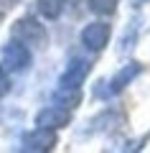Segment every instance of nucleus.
<instances>
[{"instance_id": "f257e3e1", "label": "nucleus", "mask_w": 150, "mask_h": 153, "mask_svg": "<svg viewBox=\"0 0 150 153\" xmlns=\"http://www.w3.org/2000/svg\"><path fill=\"white\" fill-rule=\"evenodd\" d=\"M33 56H31V49H28L23 41H10L0 49V66L8 71V74H18V71H26L31 66Z\"/></svg>"}, {"instance_id": "f03ea898", "label": "nucleus", "mask_w": 150, "mask_h": 153, "mask_svg": "<svg viewBox=\"0 0 150 153\" xmlns=\"http://www.w3.org/2000/svg\"><path fill=\"white\" fill-rule=\"evenodd\" d=\"M13 38L23 41L26 46L43 49L46 41H48V33H46V28H43L36 18H21V21H16V26H13Z\"/></svg>"}, {"instance_id": "7ed1b4c3", "label": "nucleus", "mask_w": 150, "mask_h": 153, "mask_svg": "<svg viewBox=\"0 0 150 153\" xmlns=\"http://www.w3.org/2000/svg\"><path fill=\"white\" fill-rule=\"evenodd\" d=\"M56 130L54 128H41L38 125L36 130L26 133L23 135V146L21 151H31V153H43V151H51V148L56 146Z\"/></svg>"}, {"instance_id": "20e7f679", "label": "nucleus", "mask_w": 150, "mask_h": 153, "mask_svg": "<svg viewBox=\"0 0 150 153\" xmlns=\"http://www.w3.org/2000/svg\"><path fill=\"white\" fill-rule=\"evenodd\" d=\"M107 44H109V26H107V23L97 21V23L84 26V31H81V46H84L86 51L99 54Z\"/></svg>"}, {"instance_id": "39448f33", "label": "nucleus", "mask_w": 150, "mask_h": 153, "mask_svg": "<svg viewBox=\"0 0 150 153\" xmlns=\"http://www.w3.org/2000/svg\"><path fill=\"white\" fill-rule=\"evenodd\" d=\"M89 71H92V61L74 56V59L66 64V69L61 71L59 87H81V82L86 79V74H89Z\"/></svg>"}, {"instance_id": "423d86ee", "label": "nucleus", "mask_w": 150, "mask_h": 153, "mask_svg": "<svg viewBox=\"0 0 150 153\" xmlns=\"http://www.w3.org/2000/svg\"><path fill=\"white\" fill-rule=\"evenodd\" d=\"M69 123H71V110L61 107V105L43 107L41 112L36 115V125H41V128H54V130H59V128L69 125Z\"/></svg>"}, {"instance_id": "0eeeda50", "label": "nucleus", "mask_w": 150, "mask_h": 153, "mask_svg": "<svg viewBox=\"0 0 150 153\" xmlns=\"http://www.w3.org/2000/svg\"><path fill=\"white\" fill-rule=\"evenodd\" d=\"M140 71H143V64H140V61H130V64H125L122 69H120L117 74H115L112 79L107 82V84H109V87H107V89H109V94H117V92H122V89L127 87L130 82H132L135 76L140 74Z\"/></svg>"}, {"instance_id": "6e6552de", "label": "nucleus", "mask_w": 150, "mask_h": 153, "mask_svg": "<svg viewBox=\"0 0 150 153\" xmlns=\"http://www.w3.org/2000/svg\"><path fill=\"white\" fill-rule=\"evenodd\" d=\"M54 102L66 110H74L81 102V87H59L54 92Z\"/></svg>"}, {"instance_id": "1a4fd4ad", "label": "nucleus", "mask_w": 150, "mask_h": 153, "mask_svg": "<svg viewBox=\"0 0 150 153\" xmlns=\"http://www.w3.org/2000/svg\"><path fill=\"white\" fill-rule=\"evenodd\" d=\"M137 18H132V21L127 23V28H125L122 38H120V44H117V54L120 56H127L130 51L135 49V41H137Z\"/></svg>"}, {"instance_id": "9d476101", "label": "nucleus", "mask_w": 150, "mask_h": 153, "mask_svg": "<svg viewBox=\"0 0 150 153\" xmlns=\"http://www.w3.org/2000/svg\"><path fill=\"white\" fill-rule=\"evenodd\" d=\"M64 5H66V0H36L38 13L43 18H48V21H56L64 13Z\"/></svg>"}, {"instance_id": "9b49d317", "label": "nucleus", "mask_w": 150, "mask_h": 153, "mask_svg": "<svg viewBox=\"0 0 150 153\" xmlns=\"http://www.w3.org/2000/svg\"><path fill=\"white\" fill-rule=\"evenodd\" d=\"M86 5L97 16H112L117 10V0H86Z\"/></svg>"}, {"instance_id": "f8f14e48", "label": "nucleus", "mask_w": 150, "mask_h": 153, "mask_svg": "<svg viewBox=\"0 0 150 153\" xmlns=\"http://www.w3.org/2000/svg\"><path fill=\"white\" fill-rule=\"evenodd\" d=\"M120 120V115L117 112H104V115H99V117H97L94 120V130H109V123H117Z\"/></svg>"}, {"instance_id": "ddd939ff", "label": "nucleus", "mask_w": 150, "mask_h": 153, "mask_svg": "<svg viewBox=\"0 0 150 153\" xmlns=\"http://www.w3.org/2000/svg\"><path fill=\"white\" fill-rule=\"evenodd\" d=\"M8 92H10V76H8V71L0 66V97H5Z\"/></svg>"}, {"instance_id": "4468645a", "label": "nucleus", "mask_w": 150, "mask_h": 153, "mask_svg": "<svg viewBox=\"0 0 150 153\" xmlns=\"http://www.w3.org/2000/svg\"><path fill=\"white\" fill-rule=\"evenodd\" d=\"M16 3H18V0H0V5H5V8H13Z\"/></svg>"}, {"instance_id": "2eb2a0df", "label": "nucleus", "mask_w": 150, "mask_h": 153, "mask_svg": "<svg viewBox=\"0 0 150 153\" xmlns=\"http://www.w3.org/2000/svg\"><path fill=\"white\" fill-rule=\"evenodd\" d=\"M137 3H150V0H137Z\"/></svg>"}]
</instances>
